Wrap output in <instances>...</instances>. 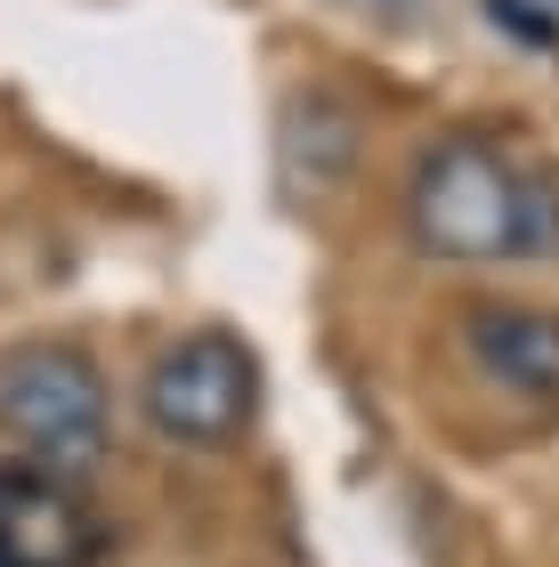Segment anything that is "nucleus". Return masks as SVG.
I'll return each instance as SVG.
<instances>
[{
    "instance_id": "obj_2",
    "label": "nucleus",
    "mask_w": 559,
    "mask_h": 567,
    "mask_svg": "<svg viewBox=\"0 0 559 567\" xmlns=\"http://www.w3.org/2000/svg\"><path fill=\"white\" fill-rule=\"evenodd\" d=\"M0 430L17 437L24 471H49L82 486L114 454V398L90 349L73 341H24L0 357Z\"/></svg>"
},
{
    "instance_id": "obj_5",
    "label": "nucleus",
    "mask_w": 559,
    "mask_h": 567,
    "mask_svg": "<svg viewBox=\"0 0 559 567\" xmlns=\"http://www.w3.org/2000/svg\"><path fill=\"white\" fill-rule=\"evenodd\" d=\"M97 527L82 511V486L0 462V567H90Z\"/></svg>"
},
{
    "instance_id": "obj_6",
    "label": "nucleus",
    "mask_w": 559,
    "mask_h": 567,
    "mask_svg": "<svg viewBox=\"0 0 559 567\" xmlns=\"http://www.w3.org/2000/svg\"><path fill=\"white\" fill-rule=\"evenodd\" d=\"M349 163H358V122H349V106L324 97V90H300L292 114H284V171L300 187H341Z\"/></svg>"
},
{
    "instance_id": "obj_7",
    "label": "nucleus",
    "mask_w": 559,
    "mask_h": 567,
    "mask_svg": "<svg viewBox=\"0 0 559 567\" xmlns=\"http://www.w3.org/2000/svg\"><path fill=\"white\" fill-rule=\"evenodd\" d=\"M487 17H495V24H511L527 49H559V24H551L544 9H527V0H487Z\"/></svg>"
},
{
    "instance_id": "obj_1",
    "label": "nucleus",
    "mask_w": 559,
    "mask_h": 567,
    "mask_svg": "<svg viewBox=\"0 0 559 567\" xmlns=\"http://www.w3.org/2000/svg\"><path fill=\"white\" fill-rule=\"evenodd\" d=\"M405 244L446 268H511L559 251V178L511 163L495 138L454 131L405 178Z\"/></svg>"
},
{
    "instance_id": "obj_3",
    "label": "nucleus",
    "mask_w": 559,
    "mask_h": 567,
    "mask_svg": "<svg viewBox=\"0 0 559 567\" xmlns=\"http://www.w3.org/2000/svg\"><path fill=\"white\" fill-rule=\"evenodd\" d=\"M146 422L155 437L187 454L236 446L260 422V357H251L227 324H195L179 332L155 365H146Z\"/></svg>"
},
{
    "instance_id": "obj_4",
    "label": "nucleus",
    "mask_w": 559,
    "mask_h": 567,
    "mask_svg": "<svg viewBox=\"0 0 559 567\" xmlns=\"http://www.w3.org/2000/svg\"><path fill=\"white\" fill-rule=\"evenodd\" d=\"M463 357L478 365V381L519 405H559V308L544 300H470L454 324Z\"/></svg>"
}]
</instances>
